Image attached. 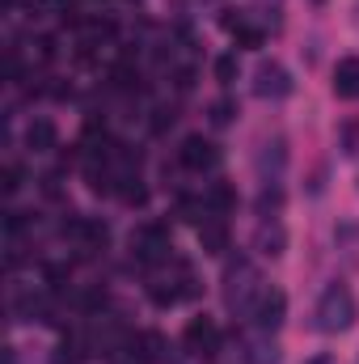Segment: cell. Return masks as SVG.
<instances>
[{
    "label": "cell",
    "instance_id": "cell-1",
    "mask_svg": "<svg viewBox=\"0 0 359 364\" xmlns=\"http://www.w3.org/2000/svg\"><path fill=\"white\" fill-rule=\"evenodd\" d=\"M263 275L258 267L245 259V255H237V259H228L224 263V275H220V296H224V309L233 314V318H241V322H250L254 318V305H258V296H263Z\"/></svg>",
    "mask_w": 359,
    "mask_h": 364
},
{
    "label": "cell",
    "instance_id": "cell-2",
    "mask_svg": "<svg viewBox=\"0 0 359 364\" xmlns=\"http://www.w3.org/2000/svg\"><path fill=\"white\" fill-rule=\"evenodd\" d=\"M355 318H359L355 292H351L343 279L326 284L321 296H317V305H313V326H317L321 335H343V331L355 326Z\"/></svg>",
    "mask_w": 359,
    "mask_h": 364
},
{
    "label": "cell",
    "instance_id": "cell-3",
    "mask_svg": "<svg viewBox=\"0 0 359 364\" xmlns=\"http://www.w3.org/2000/svg\"><path fill=\"white\" fill-rule=\"evenodd\" d=\"M131 255H136L144 267L165 263V259L174 255V237H170V229H165V225H157V220L140 225V229L131 233Z\"/></svg>",
    "mask_w": 359,
    "mask_h": 364
},
{
    "label": "cell",
    "instance_id": "cell-4",
    "mask_svg": "<svg viewBox=\"0 0 359 364\" xmlns=\"http://www.w3.org/2000/svg\"><path fill=\"white\" fill-rule=\"evenodd\" d=\"M118 352H127L131 364H165L170 360V339L161 331H127Z\"/></svg>",
    "mask_w": 359,
    "mask_h": 364
},
{
    "label": "cell",
    "instance_id": "cell-5",
    "mask_svg": "<svg viewBox=\"0 0 359 364\" xmlns=\"http://www.w3.org/2000/svg\"><path fill=\"white\" fill-rule=\"evenodd\" d=\"M182 348L190 356H216L220 352V326H216V318H207V314L190 318L186 331H182Z\"/></svg>",
    "mask_w": 359,
    "mask_h": 364
},
{
    "label": "cell",
    "instance_id": "cell-6",
    "mask_svg": "<svg viewBox=\"0 0 359 364\" xmlns=\"http://www.w3.org/2000/svg\"><path fill=\"white\" fill-rule=\"evenodd\" d=\"M178 161L186 170H194V174H207V170L220 166V149H216V140H207L203 132H190L178 149Z\"/></svg>",
    "mask_w": 359,
    "mask_h": 364
},
{
    "label": "cell",
    "instance_id": "cell-7",
    "mask_svg": "<svg viewBox=\"0 0 359 364\" xmlns=\"http://www.w3.org/2000/svg\"><path fill=\"white\" fill-rule=\"evenodd\" d=\"M64 233H68L81 250H106V242H110V225H106V220H97V216H77V212H72V220H64Z\"/></svg>",
    "mask_w": 359,
    "mask_h": 364
},
{
    "label": "cell",
    "instance_id": "cell-8",
    "mask_svg": "<svg viewBox=\"0 0 359 364\" xmlns=\"http://www.w3.org/2000/svg\"><path fill=\"white\" fill-rule=\"evenodd\" d=\"M254 93L267 97V102L287 97V93H292V73H287L283 64H275V60H263V64L254 68Z\"/></svg>",
    "mask_w": 359,
    "mask_h": 364
},
{
    "label": "cell",
    "instance_id": "cell-9",
    "mask_svg": "<svg viewBox=\"0 0 359 364\" xmlns=\"http://www.w3.org/2000/svg\"><path fill=\"white\" fill-rule=\"evenodd\" d=\"M283 318H287V296H283V288H263L250 326H258V331H270V335H275V331L283 326Z\"/></svg>",
    "mask_w": 359,
    "mask_h": 364
},
{
    "label": "cell",
    "instance_id": "cell-10",
    "mask_svg": "<svg viewBox=\"0 0 359 364\" xmlns=\"http://www.w3.org/2000/svg\"><path fill=\"white\" fill-rule=\"evenodd\" d=\"M241 364H279V343H275V335L270 331H250L245 339H241Z\"/></svg>",
    "mask_w": 359,
    "mask_h": 364
},
{
    "label": "cell",
    "instance_id": "cell-11",
    "mask_svg": "<svg viewBox=\"0 0 359 364\" xmlns=\"http://www.w3.org/2000/svg\"><path fill=\"white\" fill-rule=\"evenodd\" d=\"M228 242H233V233H228V220H224V216H207V220L199 225V250H203V255L220 259V255L228 250Z\"/></svg>",
    "mask_w": 359,
    "mask_h": 364
},
{
    "label": "cell",
    "instance_id": "cell-12",
    "mask_svg": "<svg viewBox=\"0 0 359 364\" xmlns=\"http://www.w3.org/2000/svg\"><path fill=\"white\" fill-rule=\"evenodd\" d=\"M254 250H258L263 259H279V255L287 250V233H283L279 220H263V225H258V233H254Z\"/></svg>",
    "mask_w": 359,
    "mask_h": 364
},
{
    "label": "cell",
    "instance_id": "cell-13",
    "mask_svg": "<svg viewBox=\"0 0 359 364\" xmlns=\"http://www.w3.org/2000/svg\"><path fill=\"white\" fill-rule=\"evenodd\" d=\"M334 93L359 102V55H343L334 64Z\"/></svg>",
    "mask_w": 359,
    "mask_h": 364
},
{
    "label": "cell",
    "instance_id": "cell-14",
    "mask_svg": "<svg viewBox=\"0 0 359 364\" xmlns=\"http://www.w3.org/2000/svg\"><path fill=\"white\" fill-rule=\"evenodd\" d=\"M203 203H207V216H228L233 208H237V191L228 186V182H207V191H203Z\"/></svg>",
    "mask_w": 359,
    "mask_h": 364
},
{
    "label": "cell",
    "instance_id": "cell-15",
    "mask_svg": "<svg viewBox=\"0 0 359 364\" xmlns=\"http://www.w3.org/2000/svg\"><path fill=\"white\" fill-rule=\"evenodd\" d=\"M283 166H287V149H283V140L263 144V153H258V174H263V182H279Z\"/></svg>",
    "mask_w": 359,
    "mask_h": 364
},
{
    "label": "cell",
    "instance_id": "cell-16",
    "mask_svg": "<svg viewBox=\"0 0 359 364\" xmlns=\"http://www.w3.org/2000/svg\"><path fill=\"white\" fill-rule=\"evenodd\" d=\"M26 149H30V153H51V149H55V123H51V119H30V127H26Z\"/></svg>",
    "mask_w": 359,
    "mask_h": 364
},
{
    "label": "cell",
    "instance_id": "cell-17",
    "mask_svg": "<svg viewBox=\"0 0 359 364\" xmlns=\"http://www.w3.org/2000/svg\"><path fill=\"white\" fill-rule=\"evenodd\" d=\"M279 208H283V186L279 182H263V191H258V216L263 220H275Z\"/></svg>",
    "mask_w": 359,
    "mask_h": 364
},
{
    "label": "cell",
    "instance_id": "cell-18",
    "mask_svg": "<svg viewBox=\"0 0 359 364\" xmlns=\"http://www.w3.org/2000/svg\"><path fill=\"white\" fill-rule=\"evenodd\" d=\"M85 360H89V352H85L81 339H64L55 348V356H51V364H85Z\"/></svg>",
    "mask_w": 359,
    "mask_h": 364
},
{
    "label": "cell",
    "instance_id": "cell-19",
    "mask_svg": "<svg viewBox=\"0 0 359 364\" xmlns=\"http://www.w3.org/2000/svg\"><path fill=\"white\" fill-rule=\"evenodd\" d=\"M207 119H211L216 127H228V123L237 119V102H228V97H220V102H211V106H207Z\"/></svg>",
    "mask_w": 359,
    "mask_h": 364
},
{
    "label": "cell",
    "instance_id": "cell-20",
    "mask_svg": "<svg viewBox=\"0 0 359 364\" xmlns=\"http://www.w3.org/2000/svg\"><path fill=\"white\" fill-rule=\"evenodd\" d=\"M237 73H241V68H237V55H233V51H228V55H220V60H216V81H220V85H224V90H228V85H233V81H237Z\"/></svg>",
    "mask_w": 359,
    "mask_h": 364
},
{
    "label": "cell",
    "instance_id": "cell-21",
    "mask_svg": "<svg viewBox=\"0 0 359 364\" xmlns=\"http://www.w3.org/2000/svg\"><path fill=\"white\" fill-rule=\"evenodd\" d=\"M233 38H237V47H245V51H258V47H263V30L245 26V21H241V26L233 30Z\"/></svg>",
    "mask_w": 359,
    "mask_h": 364
},
{
    "label": "cell",
    "instance_id": "cell-22",
    "mask_svg": "<svg viewBox=\"0 0 359 364\" xmlns=\"http://www.w3.org/2000/svg\"><path fill=\"white\" fill-rule=\"evenodd\" d=\"M343 153H347V157L359 153V123H347V127H343Z\"/></svg>",
    "mask_w": 359,
    "mask_h": 364
},
{
    "label": "cell",
    "instance_id": "cell-23",
    "mask_svg": "<svg viewBox=\"0 0 359 364\" xmlns=\"http://www.w3.org/2000/svg\"><path fill=\"white\" fill-rule=\"evenodd\" d=\"M21 178H26L21 166H4V195H17L21 191Z\"/></svg>",
    "mask_w": 359,
    "mask_h": 364
},
{
    "label": "cell",
    "instance_id": "cell-24",
    "mask_svg": "<svg viewBox=\"0 0 359 364\" xmlns=\"http://www.w3.org/2000/svg\"><path fill=\"white\" fill-rule=\"evenodd\" d=\"M309 364H334V360H330V356H313Z\"/></svg>",
    "mask_w": 359,
    "mask_h": 364
},
{
    "label": "cell",
    "instance_id": "cell-25",
    "mask_svg": "<svg viewBox=\"0 0 359 364\" xmlns=\"http://www.w3.org/2000/svg\"><path fill=\"white\" fill-rule=\"evenodd\" d=\"M313 4H326V0H313Z\"/></svg>",
    "mask_w": 359,
    "mask_h": 364
},
{
    "label": "cell",
    "instance_id": "cell-26",
    "mask_svg": "<svg viewBox=\"0 0 359 364\" xmlns=\"http://www.w3.org/2000/svg\"><path fill=\"white\" fill-rule=\"evenodd\" d=\"M355 364H359V360H355Z\"/></svg>",
    "mask_w": 359,
    "mask_h": 364
}]
</instances>
